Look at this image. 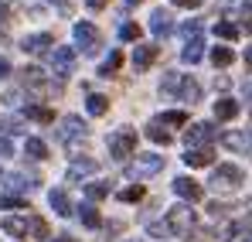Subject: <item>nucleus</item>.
<instances>
[{"label":"nucleus","mask_w":252,"mask_h":242,"mask_svg":"<svg viewBox=\"0 0 252 242\" xmlns=\"http://www.w3.org/2000/svg\"><path fill=\"white\" fill-rule=\"evenodd\" d=\"M174 7H188V10H194V7H201V0H170Z\"/></svg>","instance_id":"nucleus-40"},{"label":"nucleus","mask_w":252,"mask_h":242,"mask_svg":"<svg viewBox=\"0 0 252 242\" xmlns=\"http://www.w3.org/2000/svg\"><path fill=\"white\" fill-rule=\"evenodd\" d=\"M184 164H188V167H208L211 164V150L208 147H194V150L184 154Z\"/></svg>","instance_id":"nucleus-18"},{"label":"nucleus","mask_w":252,"mask_h":242,"mask_svg":"<svg viewBox=\"0 0 252 242\" xmlns=\"http://www.w3.org/2000/svg\"><path fill=\"white\" fill-rule=\"evenodd\" d=\"M85 133H89V126H85L82 116H75V113L58 123V140H62V143H68V147H75L79 140H85Z\"/></svg>","instance_id":"nucleus-4"},{"label":"nucleus","mask_w":252,"mask_h":242,"mask_svg":"<svg viewBox=\"0 0 252 242\" xmlns=\"http://www.w3.org/2000/svg\"><path fill=\"white\" fill-rule=\"evenodd\" d=\"M7 75H10V62L0 55V79H7Z\"/></svg>","instance_id":"nucleus-41"},{"label":"nucleus","mask_w":252,"mask_h":242,"mask_svg":"<svg viewBox=\"0 0 252 242\" xmlns=\"http://www.w3.org/2000/svg\"><path fill=\"white\" fill-rule=\"evenodd\" d=\"M147 140H154V143H164V147H167V143H170V133L157 120H150V123H147Z\"/></svg>","instance_id":"nucleus-22"},{"label":"nucleus","mask_w":252,"mask_h":242,"mask_svg":"<svg viewBox=\"0 0 252 242\" xmlns=\"http://www.w3.org/2000/svg\"><path fill=\"white\" fill-rule=\"evenodd\" d=\"M246 242H252V239H246Z\"/></svg>","instance_id":"nucleus-51"},{"label":"nucleus","mask_w":252,"mask_h":242,"mask_svg":"<svg viewBox=\"0 0 252 242\" xmlns=\"http://www.w3.org/2000/svg\"><path fill=\"white\" fill-rule=\"evenodd\" d=\"M160 167H164V157H157V154H136L133 164H129V177H154Z\"/></svg>","instance_id":"nucleus-6"},{"label":"nucleus","mask_w":252,"mask_h":242,"mask_svg":"<svg viewBox=\"0 0 252 242\" xmlns=\"http://www.w3.org/2000/svg\"><path fill=\"white\" fill-rule=\"evenodd\" d=\"M55 242H79V239H72V236H58Z\"/></svg>","instance_id":"nucleus-46"},{"label":"nucleus","mask_w":252,"mask_h":242,"mask_svg":"<svg viewBox=\"0 0 252 242\" xmlns=\"http://www.w3.org/2000/svg\"><path fill=\"white\" fill-rule=\"evenodd\" d=\"M154 58H157V44H136V51H133V69H150L154 65Z\"/></svg>","instance_id":"nucleus-11"},{"label":"nucleus","mask_w":252,"mask_h":242,"mask_svg":"<svg viewBox=\"0 0 252 242\" xmlns=\"http://www.w3.org/2000/svg\"><path fill=\"white\" fill-rule=\"evenodd\" d=\"M177 99H181V103H198V99H201V85L184 75V79H181V89H177Z\"/></svg>","instance_id":"nucleus-14"},{"label":"nucleus","mask_w":252,"mask_h":242,"mask_svg":"<svg viewBox=\"0 0 252 242\" xmlns=\"http://www.w3.org/2000/svg\"><path fill=\"white\" fill-rule=\"evenodd\" d=\"M85 3H89V7H92V10H102V7H106V3H109V0H85Z\"/></svg>","instance_id":"nucleus-42"},{"label":"nucleus","mask_w":252,"mask_h":242,"mask_svg":"<svg viewBox=\"0 0 252 242\" xmlns=\"http://www.w3.org/2000/svg\"><path fill=\"white\" fill-rule=\"evenodd\" d=\"M215 35H218V38H225V41H235V38H239V28H235V24H228V21H218V24H215Z\"/></svg>","instance_id":"nucleus-32"},{"label":"nucleus","mask_w":252,"mask_h":242,"mask_svg":"<svg viewBox=\"0 0 252 242\" xmlns=\"http://www.w3.org/2000/svg\"><path fill=\"white\" fill-rule=\"evenodd\" d=\"M85 109H89L92 116H102V113L109 109V99H106V96H99V92H92V96L85 99Z\"/></svg>","instance_id":"nucleus-24"},{"label":"nucleus","mask_w":252,"mask_h":242,"mask_svg":"<svg viewBox=\"0 0 252 242\" xmlns=\"http://www.w3.org/2000/svg\"><path fill=\"white\" fill-rule=\"evenodd\" d=\"M24 154H28L31 161H44V157H48V147H44V140H38V137H28Z\"/></svg>","instance_id":"nucleus-20"},{"label":"nucleus","mask_w":252,"mask_h":242,"mask_svg":"<svg viewBox=\"0 0 252 242\" xmlns=\"http://www.w3.org/2000/svg\"><path fill=\"white\" fill-rule=\"evenodd\" d=\"M109 154H113L116 161L133 157V154H136V130H120V133H113V137H109Z\"/></svg>","instance_id":"nucleus-3"},{"label":"nucleus","mask_w":252,"mask_h":242,"mask_svg":"<svg viewBox=\"0 0 252 242\" xmlns=\"http://www.w3.org/2000/svg\"><path fill=\"white\" fill-rule=\"evenodd\" d=\"M0 229H3L7 236H28V218H3Z\"/></svg>","instance_id":"nucleus-25"},{"label":"nucleus","mask_w":252,"mask_h":242,"mask_svg":"<svg viewBox=\"0 0 252 242\" xmlns=\"http://www.w3.org/2000/svg\"><path fill=\"white\" fill-rule=\"evenodd\" d=\"M235 116H239V103H235V99H228V96H221V99H218V103H215V120H235Z\"/></svg>","instance_id":"nucleus-13"},{"label":"nucleus","mask_w":252,"mask_h":242,"mask_svg":"<svg viewBox=\"0 0 252 242\" xmlns=\"http://www.w3.org/2000/svg\"><path fill=\"white\" fill-rule=\"evenodd\" d=\"M136 242H140V239H136Z\"/></svg>","instance_id":"nucleus-52"},{"label":"nucleus","mask_w":252,"mask_h":242,"mask_svg":"<svg viewBox=\"0 0 252 242\" xmlns=\"http://www.w3.org/2000/svg\"><path fill=\"white\" fill-rule=\"evenodd\" d=\"M191 225H194L191 205H174V208H167V232L170 236H188Z\"/></svg>","instance_id":"nucleus-2"},{"label":"nucleus","mask_w":252,"mask_h":242,"mask_svg":"<svg viewBox=\"0 0 252 242\" xmlns=\"http://www.w3.org/2000/svg\"><path fill=\"white\" fill-rule=\"evenodd\" d=\"M0 181H3V171H0Z\"/></svg>","instance_id":"nucleus-50"},{"label":"nucleus","mask_w":252,"mask_h":242,"mask_svg":"<svg viewBox=\"0 0 252 242\" xmlns=\"http://www.w3.org/2000/svg\"><path fill=\"white\" fill-rule=\"evenodd\" d=\"M28 229H31L34 239H48V222H44L41 215H31V218H28Z\"/></svg>","instance_id":"nucleus-29"},{"label":"nucleus","mask_w":252,"mask_h":242,"mask_svg":"<svg viewBox=\"0 0 252 242\" xmlns=\"http://www.w3.org/2000/svg\"><path fill=\"white\" fill-rule=\"evenodd\" d=\"M51 3H58V7H72V0H51Z\"/></svg>","instance_id":"nucleus-47"},{"label":"nucleus","mask_w":252,"mask_h":242,"mask_svg":"<svg viewBox=\"0 0 252 242\" xmlns=\"http://www.w3.org/2000/svg\"><path fill=\"white\" fill-rule=\"evenodd\" d=\"M170 188H174V195H181L184 202H201V198H205V188H201L194 177H174Z\"/></svg>","instance_id":"nucleus-8"},{"label":"nucleus","mask_w":252,"mask_h":242,"mask_svg":"<svg viewBox=\"0 0 252 242\" xmlns=\"http://www.w3.org/2000/svg\"><path fill=\"white\" fill-rule=\"evenodd\" d=\"M95 167H99V164H95V161H75V164H72V167H68V174H65V177H68V181L75 184V181H82L85 174H92Z\"/></svg>","instance_id":"nucleus-19"},{"label":"nucleus","mask_w":252,"mask_h":242,"mask_svg":"<svg viewBox=\"0 0 252 242\" xmlns=\"http://www.w3.org/2000/svg\"><path fill=\"white\" fill-rule=\"evenodd\" d=\"M120 38H123V41H140V24L126 21L123 28H120Z\"/></svg>","instance_id":"nucleus-34"},{"label":"nucleus","mask_w":252,"mask_h":242,"mask_svg":"<svg viewBox=\"0 0 252 242\" xmlns=\"http://www.w3.org/2000/svg\"><path fill=\"white\" fill-rule=\"evenodd\" d=\"M140 198H143V188H140V184H133V188L120 191V202H140Z\"/></svg>","instance_id":"nucleus-35"},{"label":"nucleus","mask_w":252,"mask_h":242,"mask_svg":"<svg viewBox=\"0 0 252 242\" xmlns=\"http://www.w3.org/2000/svg\"><path fill=\"white\" fill-rule=\"evenodd\" d=\"M221 143H225L228 150H235V154H249L252 150V133H246V130H225V133H221Z\"/></svg>","instance_id":"nucleus-9"},{"label":"nucleus","mask_w":252,"mask_h":242,"mask_svg":"<svg viewBox=\"0 0 252 242\" xmlns=\"http://www.w3.org/2000/svg\"><path fill=\"white\" fill-rule=\"evenodd\" d=\"M181 79H184V75H177V72H167V75H164V82H160V92H164V96H177V89H181Z\"/></svg>","instance_id":"nucleus-28"},{"label":"nucleus","mask_w":252,"mask_h":242,"mask_svg":"<svg viewBox=\"0 0 252 242\" xmlns=\"http://www.w3.org/2000/svg\"><path fill=\"white\" fill-rule=\"evenodd\" d=\"M157 123H160V126H184V123H188V116H184L181 109H174V113H164Z\"/></svg>","instance_id":"nucleus-33"},{"label":"nucleus","mask_w":252,"mask_h":242,"mask_svg":"<svg viewBox=\"0 0 252 242\" xmlns=\"http://www.w3.org/2000/svg\"><path fill=\"white\" fill-rule=\"evenodd\" d=\"M75 41L82 44V51H95L99 48V31H95V24H89V21H79L75 24Z\"/></svg>","instance_id":"nucleus-10"},{"label":"nucleus","mask_w":252,"mask_h":242,"mask_svg":"<svg viewBox=\"0 0 252 242\" xmlns=\"http://www.w3.org/2000/svg\"><path fill=\"white\" fill-rule=\"evenodd\" d=\"M79 218H82L85 229H99V225H102V218H99L95 205H82V208H79Z\"/></svg>","instance_id":"nucleus-23"},{"label":"nucleus","mask_w":252,"mask_h":242,"mask_svg":"<svg viewBox=\"0 0 252 242\" xmlns=\"http://www.w3.org/2000/svg\"><path fill=\"white\" fill-rule=\"evenodd\" d=\"M0 24H7V7H0Z\"/></svg>","instance_id":"nucleus-45"},{"label":"nucleus","mask_w":252,"mask_h":242,"mask_svg":"<svg viewBox=\"0 0 252 242\" xmlns=\"http://www.w3.org/2000/svg\"><path fill=\"white\" fill-rule=\"evenodd\" d=\"M126 3H140V0H126Z\"/></svg>","instance_id":"nucleus-49"},{"label":"nucleus","mask_w":252,"mask_h":242,"mask_svg":"<svg viewBox=\"0 0 252 242\" xmlns=\"http://www.w3.org/2000/svg\"><path fill=\"white\" fill-rule=\"evenodd\" d=\"M120 65H123V58H120V51H113V55H109L102 65H99V75H102V79H109V75H113Z\"/></svg>","instance_id":"nucleus-30"},{"label":"nucleus","mask_w":252,"mask_h":242,"mask_svg":"<svg viewBox=\"0 0 252 242\" xmlns=\"http://www.w3.org/2000/svg\"><path fill=\"white\" fill-rule=\"evenodd\" d=\"M211 62H215V69H225L235 62V51L232 48H211Z\"/></svg>","instance_id":"nucleus-26"},{"label":"nucleus","mask_w":252,"mask_h":242,"mask_svg":"<svg viewBox=\"0 0 252 242\" xmlns=\"http://www.w3.org/2000/svg\"><path fill=\"white\" fill-rule=\"evenodd\" d=\"M24 116H28V120H38V123H51L55 120L51 109H48V106H38V103H28V106H24Z\"/></svg>","instance_id":"nucleus-21"},{"label":"nucleus","mask_w":252,"mask_h":242,"mask_svg":"<svg viewBox=\"0 0 252 242\" xmlns=\"http://www.w3.org/2000/svg\"><path fill=\"white\" fill-rule=\"evenodd\" d=\"M211 184L221 188V191H235V188L246 184V174H242V167H235V164H218V167L211 171Z\"/></svg>","instance_id":"nucleus-1"},{"label":"nucleus","mask_w":252,"mask_h":242,"mask_svg":"<svg viewBox=\"0 0 252 242\" xmlns=\"http://www.w3.org/2000/svg\"><path fill=\"white\" fill-rule=\"evenodd\" d=\"M14 154V143H10V137H0V157H10Z\"/></svg>","instance_id":"nucleus-39"},{"label":"nucleus","mask_w":252,"mask_h":242,"mask_svg":"<svg viewBox=\"0 0 252 242\" xmlns=\"http://www.w3.org/2000/svg\"><path fill=\"white\" fill-rule=\"evenodd\" d=\"M246 31H249V35H252V17H249V21H246Z\"/></svg>","instance_id":"nucleus-48"},{"label":"nucleus","mask_w":252,"mask_h":242,"mask_svg":"<svg viewBox=\"0 0 252 242\" xmlns=\"http://www.w3.org/2000/svg\"><path fill=\"white\" fill-rule=\"evenodd\" d=\"M246 65L252 69V48H246Z\"/></svg>","instance_id":"nucleus-44"},{"label":"nucleus","mask_w":252,"mask_h":242,"mask_svg":"<svg viewBox=\"0 0 252 242\" xmlns=\"http://www.w3.org/2000/svg\"><path fill=\"white\" fill-rule=\"evenodd\" d=\"M21 48L31 51V55H38V51H44V48H55V38H51V35H28Z\"/></svg>","instance_id":"nucleus-15"},{"label":"nucleus","mask_w":252,"mask_h":242,"mask_svg":"<svg viewBox=\"0 0 252 242\" xmlns=\"http://www.w3.org/2000/svg\"><path fill=\"white\" fill-rule=\"evenodd\" d=\"M150 232H154V236H170L167 225H150Z\"/></svg>","instance_id":"nucleus-43"},{"label":"nucleus","mask_w":252,"mask_h":242,"mask_svg":"<svg viewBox=\"0 0 252 242\" xmlns=\"http://www.w3.org/2000/svg\"><path fill=\"white\" fill-rule=\"evenodd\" d=\"M85 198H89V202H102V198H109V184H102V181L85 184Z\"/></svg>","instance_id":"nucleus-27"},{"label":"nucleus","mask_w":252,"mask_h":242,"mask_svg":"<svg viewBox=\"0 0 252 242\" xmlns=\"http://www.w3.org/2000/svg\"><path fill=\"white\" fill-rule=\"evenodd\" d=\"M48 62H51V72L65 79V75H72V69H75V48L55 44V48H51V55H48Z\"/></svg>","instance_id":"nucleus-5"},{"label":"nucleus","mask_w":252,"mask_h":242,"mask_svg":"<svg viewBox=\"0 0 252 242\" xmlns=\"http://www.w3.org/2000/svg\"><path fill=\"white\" fill-rule=\"evenodd\" d=\"M24 198H14V195H0V208H24Z\"/></svg>","instance_id":"nucleus-36"},{"label":"nucleus","mask_w":252,"mask_h":242,"mask_svg":"<svg viewBox=\"0 0 252 242\" xmlns=\"http://www.w3.org/2000/svg\"><path fill=\"white\" fill-rule=\"evenodd\" d=\"M181 35H184V38H194V35H201V28H198V21H188V24L181 28Z\"/></svg>","instance_id":"nucleus-37"},{"label":"nucleus","mask_w":252,"mask_h":242,"mask_svg":"<svg viewBox=\"0 0 252 242\" xmlns=\"http://www.w3.org/2000/svg\"><path fill=\"white\" fill-rule=\"evenodd\" d=\"M150 31H154L157 38L170 35V14L167 10H154V14H150Z\"/></svg>","instance_id":"nucleus-16"},{"label":"nucleus","mask_w":252,"mask_h":242,"mask_svg":"<svg viewBox=\"0 0 252 242\" xmlns=\"http://www.w3.org/2000/svg\"><path fill=\"white\" fill-rule=\"evenodd\" d=\"M215 126L211 123H191V130L184 133V140H188V150H194V147H211L215 143Z\"/></svg>","instance_id":"nucleus-7"},{"label":"nucleus","mask_w":252,"mask_h":242,"mask_svg":"<svg viewBox=\"0 0 252 242\" xmlns=\"http://www.w3.org/2000/svg\"><path fill=\"white\" fill-rule=\"evenodd\" d=\"M201 55H205V41H201V35L188 38V44H184V51H181V58H184L188 65H198V62H201Z\"/></svg>","instance_id":"nucleus-12"},{"label":"nucleus","mask_w":252,"mask_h":242,"mask_svg":"<svg viewBox=\"0 0 252 242\" xmlns=\"http://www.w3.org/2000/svg\"><path fill=\"white\" fill-rule=\"evenodd\" d=\"M24 85H31V89H44V72L41 69H24Z\"/></svg>","instance_id":"nucleus-31"},{"label":"nucleus","mask_w":252,"mask_h":242,"mask_svg":"<svg viewBox=\"0 0 252 242\" xmlns=\"http://www.w3.org/2000/svg\"><path fill=\"white\" fill-rule=\"evenodd\" d=\"M208 211H211V218H218V215H225V211H228V205H225V202H211Z\"/></svg>","instance_id":"nucleus-38"},{"label":"nucleus","mask_w":252,"mask_h":242,"mask_svg":"<svg viewBox=\"0 0 252 242\" xmlns=\"http://www.w3.org/2000/svg\"><path fill=\"white\" fill-rule=\"evenodd\" d=\"M48 205L55 208V215H62V218H68L72 215V202H68V195L65 191H51L48 195Z\"/></svg>","instance_id":"nucleus-17"}]
</instances>
